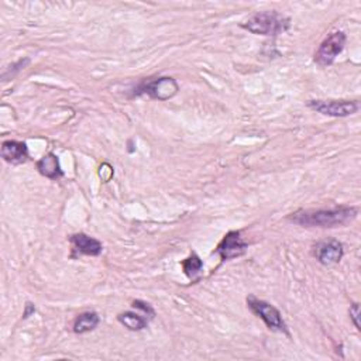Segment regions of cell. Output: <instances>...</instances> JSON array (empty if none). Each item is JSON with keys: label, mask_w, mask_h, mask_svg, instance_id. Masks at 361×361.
Segmentation results:
<instances>
[{"label": "cell", "mask_w": 361, "mask_h": 361, "mask_svg": "<svg viewBox=\"0 0 361 361\" xmlns=\"http://www.w3.org/2000/svg\"><path fill=\"white\" fill-rule=\"evenodd\" d=\"M242 27L256 36H277L290 29V18L281 16L278 12H261L251 16Z\"/></svg>", "instance_id": "cell-2"}, {"label": "cell", "mask_w": 361, "mask_h": 361, "mask_svg": "<svg viewBox=\"0 0 361 361\" xmlns=\"http://www.w3.org/2000/svg\"><path fill=\"white\" fill-rule=\"evenodd\" d=\"M133 308H136V309H138V310H141L142 312V314H146L147 316H150L151 319L155 316V312H154V309L151 308V305L150 303H147V302H142V301H133V305H132Z\"/></svg>", "instance_id": "cell-15"}, {"label": "cell", "mask_w": 361, "mask_h": 361, "mask_svg": "<svg viewBox=\"0 0 361 361\" xmlns=\"http://www.w3.org/2000/svg\"><path fill=\"white\" fill-rule=\"evenodd\" d=\"M343 254H345L343 245L339 242V240L334 238L326 240V242H321L314 247V256L322 266H334V264L340 262Z\"/></svg>", "instance_id": "cell-8"}, {"label": "cell", "mask_w": 361, "mask_h": 361, "mask_svg": "<svg viewBox=\"0 0 361 361\" xmlns=\"http://www.w3.org/2000/svg\"><path fill=\"white\" fill-rule=\"evenodd\" d=\"M308 108L330 117H347L360 110L358 101H309Z\"/></svg>", "instance_id": "cell-6"}, {"label": "cell", "mask_w": 361, "mask_h": 361, "mask_svg": "<svg viewBox=\"0 0 361 361\" xmlns=\"http://www.w3.org/2000/svg\"><path fill=\"white\" fill-rule=\"evenodd\" d=\"M247 306L251 309L253 314H256L264 323L267 325L270 330L281 332L286 336H290V332H288V326L282 319L281 312L274 305L250 295L247 298Z\"/></svg>", "instance_id": "cell-3"}, {"label": "cell", "mask_w": 361, "mask_h": 361, "mask_svg": "<svg viewBox=\"0 0 361 361\" xmlns=\"http://www.w3.org/2000/svg\"><path fill=\"white\" fill-rule=\"evenodd\" d=\"M36 166H37L38 173H40L42 177L48 178V179H60V178L64 175V173H62V170H61L60 160H58V157H57L55 154H53V153L47 154V155H44L41 160H38L37 164H36Z\"/></svg>", "instance_id": "cell-11"}, {"label": "cell", "mask_w": 361, "mask_h": 361, "mask_svg": "<svg viewBox=\"0 0 361 361\" xmlns=\"http://www.w3.org/2000/svg\"><path fill=\"white\" fill-rule=\"evenodd\" d=\"M350 318H351L356 329L360 330L361 327H360V322H358V318H360V305L358 303H353L350 306Z\"/></svg>", "instance_id": "cell-16"}, {"label": "cell", "mask_w": 361, "mask_h": 361, "mask_svg": "<svg viewBox=\"0 0 361 361\" xmlns=\"http://www.w3.org/2000/svg\"><path fill=\"white\" fill-rule=\"evenodd\" d=\"M358 214L354 206H338L332 209H301L288 216V221L303 227L333 229L351 223Z\"/></svg>", "instance_id": "cell-1"}, {"label": "cell", "mask_w": 361, "mask_h": 361, "mask_svg": "<svg viewBox=\"0 0 361 361\" xmlns=\"http://www.w3.org/2000/svg\"><path fill=\"white\" fill-rule=\"evenodd\" d=\"M346 41H347V37L343 32L332 33L319 45L318 51L315 53V62L319 66L332 65L336 61V58H338L342 54V51L345 50Z\"/></svg>", "instance_id": "cell-4"}, {"label": "cell", "mask_w": 361, "mask_h": 361, "mask_svg": "<svg viewBox=\"0 0 361 361\" xmlns=\"http://www.w3.org/2000/svg\"><path fill=\"white\" fill-rule=\"evenodd\" d=\"M249 245L245 242L240 232H229L222 242L216 247L214 253L221 257L222 261H229L242 257L247 253Z\"/></svg>", "instance_id": "cell-7"}, {"label": "cell", "mask_w": 361, "mask_h": 361, "mask_svg": "<svg viewBox=\"0 0 361 361\" xmlns=\"http://www.w3.org/2000/svg\"><path fill=\"white\" fill-rule=\"evenodd\" d=\"M69 242L72 245V250L79 256H90L98 257L103 251V245L85 233H77L69 237Z\"/></svg>", "instance_id": "cell-9"}, {"label": "cell", "mask_w": 361, "mask_h": 361, "mask_svg": "<svg viewBox=\"0 0 361 361\" xmlns=\"http://www.w3.org/2000/svg\"><path fill=\"white\" fill-rule=\"evenodd\" d=\"M137 90L138 92L136 95L146 93L153 99L168 101V99L174 98V96L178 93L179 85H178V82L174 78L162 77V78H157V79L142 82Z\"/></svg>", "instance_id": "cell-5"}, {"label": "cell", "mask_w": 361, "mask_h": 361, "mask_svg": "<svg viewBox=\"0 0 361 361\" xmlns=\"http://www.w3.org/2000/svg\"><path fill=\"white\" fill-rule=\"evenodd\" d=\"M34 312H36V308H34V305H32V303H27L26 305V312H24V318H29L30 316V314H34Z\"/></svg>", "instance_id": "cell-17"}, {"label": "cell", "mask_w": 361, "mask_h": 361, "mask_svg": "<svg viewBox=\"0 0 361 361\" xmlns=\"http://www.w3.org/2000/svg\"><path fill=\"white\" fill-rule=\"evenodd\" d=\"M182 270L185 273V275L192 279V281H198L202 270H203V261L201 260V257L197 253H192L188 258H185L182 262Z\"/></svg>", "instance_id": "cell-13"}, {"label": "cell", "mask_w": 361, "mask_h": 361, "mask_svg": "<svg viewBox=\"0 0 361 361\" xmlns=\"http://www.w3.org/2000/svg\"><path fill=\"white\" fill-rule=\"evenodd\" d=\"M99 322H101V318L98 314H96V312H84V314L77 316L74 322V332L77 334H85L98 327Z\"/></svg>", "instance_id": "cell-12"}, {"label": "cell", "mask_w": 361, "mask_h": 361, "mask_svg": "<svg viewBox=\"0 0 361 361\" xmlns=\"http://www.w3.org/2000/svg\"><path fill=\"white\" fill-rule=\"evenodd\" d=\"M0 154H2V158L6 162L12 165H20L29 160L27 144L16 140L3 141L2 149H0Z\"/></svg>", "instance_id": "cell-10"}, {"label": "cell", "mask_w": 361, "mask_h": 361, "mask_svg": "<svg viewBox=\"0 0 361 361\" xmlns=\"http://www.w3.org/2000/svg\"><path fill=\"white\" fill-rule=\"evenodd\" d=\"M117 321L132 332H140L142 329H146L149 325L147 318H142L134 314V312H123V314H119Z\"/></svg>", "instance_id": "cell-14"}]
</instances>
